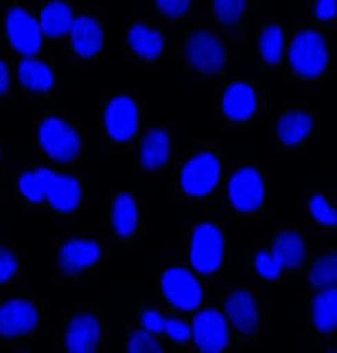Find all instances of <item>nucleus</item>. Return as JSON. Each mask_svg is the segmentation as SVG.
<instances>
[{
  "mask_svg": "<svg viewBox=\"0 0 337 353\" xmlns=\"http://www.w3.org/2000/svg\"><path fill=\"white\" fill-rule=\"evenodd\" d=\"M18 74L23 86L33 91L44 92L53 86L55 79L51 68L38 59L32 57L23 59Z\"/></svg>",
  "mask_w": 337,
  "mask_h": 353,
  "instance_id": "nucleus-19",
  "label": "nucleus"
},
{
  "mask_svg": "<svg viewBox=\"0 0 337 353\" xmlns=\"http://www.w3.org/2000/svg\"><path fill=\"white\" fill-rule=\"evenodd\" d=\"M225 310L230 321L239 331L250 334L257 330L258 310L253 296L248 292H235L225 304Z\"/></svg>",
  "mask_w": 337,
  "mask_h": 353,
  "instance_id": "nucleus-15",
  "label": "nucleus"
},
{
  "mask_svg": "<svg viewBox=\"0 0 337 353\" xmlns=\"http://www.w3.org/2000/svg\"><path fill=\"white\" fill-rule=\"evenodd\" d=\"M163 293L169 302L180 309L198 308L202 292L198 280L184 269H169L162 280Z\"/></svg>",
  "mask_w": 337,
  "mask_h": 353,
  "instance_id": "nucleus-7",
  "label": "nucleus"
},
{
  "mask_svg": "<svg viewBox=\"0 0 337 353\" xmlns=\"http://www.w3.org/2000/svg\"><path fill=\"white\" fill-rule=\"evenodd\" d=\"M220 164L211 154L192 158L182 170V187L191 196H205L219 182Z\"/></svg>",
  "mask_w": 337,
  "mask_h": 353,
  "instance_id": "nucleus-6",
  "label": "nucleus"
},
{
  "mask_svg": "<svg viewBox=\"0 0 337 353\" xmlns=\"http://www.w3.org/2000/svg\"><path fill=\"white\" fill-rule=\"evenodd\" d=\"M260 51L265 62L276 65L283 54V33L277 26H269L260 37Z\"/></svg>",
  "mask_w": 337,
  "mask_h": 353,
  "instance_id": "nucleus-27",
  "label": "nucleus"
},
{
  "mask_svg": "<svg viewBox=\"0 0 337 353\" xmlns=\"http://www.w3.org/2000/svg\"><path fill=\"white\" fill-rule=\"evenodd\" d=\"M164 322L166 318H163L157 310H147L142 316L143 328L149 333H163Z\"/></svg>",
  "mask_w": 337,
  "mask_h": 353,
  "instance_id": "nucleus-35",
  "label": "nucleus"
},
{
  "mask_svg": "<svg viewBox=\"0 0 337 353\" xmlns=\"http://www.w3.org/2000/svg\"><path fill=\"white\" fill-rule=\"evenodd\" d=\"M68 33L71 34L75 51L82 57L94 56L103 46V32L93 18H76Z\"/></svg>",
  "mask_w": 337,
  "mask_h": 353,
  "instance_id": "nucleus-16",
  "label": "nucleus"
},
{
  "mask_svg": "<svg viewBox=\"0 0 337 353\" xmlns=\"http://www.w3.org/2000/svg\"><path fill=\"white\" fill-rule=\"evenodd\" d=\"M17 270V261L15 256L0 248V284H4L15 275Z\"/></svg>",
  "mask_w": 337,
  "mask_h": 353,
  "instance_id": "nucleus-34",
  "label": "nucleus"
},
{
  "mask_svg": "<svg viewBox=\"0 0 337 353\" xmlns=\"http://www.w3.org/2000/svg\"><path fill=\"white\" fill-rule=\"evenodd\" d=\"M312 129V119L303 112L287 114L279 121V138L287 145H296L307 137Z\"/></svg>",
  "mask_w": 337,
  "mask_h": 353,
  "instance_id": "nucleus-24",
  "label": "nucleus"
},
{
  "mask_svg": "<svg viewBox=\"0 0 337 353\" xmlns=\"http://www.w3.org/2000/svg\"><path fill=\"white\" fill-rule=\"evenodd\" d=\"M129 352L132 353H158L162 348L158 342L153 339L152 333L143 330L135 332L129 341Z\"/></svg>",
  "mask_w": 337,
  "mask_h": 353,
  "instance_id": "nucleus-31",
  "label": "nucleus"
},
{
  "mask_svg": "<svg viewBox=\"0 0 337 353\" xmlns=\"http://www.w3.org/2000/svg\"><path fill=\"white\" fill-rule=\"evenodd\" d=\"M187 53L191 63L205 74L220 71L224 63V50L220 41L205 32H200L191 37Z\"/></svg>",
  "mask_w": 337,
  "mask_h": 353,
  "instance_id": "nucleus-11",
  "label": "nucleus"
},
{
  "mask_svg": "<svg viewBox=\"0 0 337 353\" xmlns=\"http://www.w3.org/2000/svg\"><path fill=\"white\" fill-rule=\"evenodd\" d=\"M229 192L231 202L238 210L253 211L263 202V179L257 170L244 168L231 178Z\"/></svg>",
  "mask_w": 337,
  "mask_h": 353,
  "instance_id": "nucleus-9",
  "label": "nucleus"
},
{
  "mask_svg": "<svg viewBox=\"0 0 337 353\" xmlns=\"http://www.w3.org/2000/svg\"><path fill=\"white\" fill-rule=\"evenodd\" d=\"M337 281V256L331 254L316 261L311 270V283L314 287L325 290L330 288H336Z\"/></svg>",
  "mask_w": 337,
  "mask_h": 353,
  "instance_id": "nucleus-26",
  "label": "nucleus"
},
{
  "mask_svg": "<svg viewBox=\"0 0 337 353\" xmlns=\"http://www.w3.org/2000/svg\"><path fill=\"white\" fill-rule=\"evenodd\" d=\"M19 190L30 202H42L44 199V185L39 170L23 174L19 179Z\"/></svg>",
  "mask_w": 337,
  "mask_h": 353,
  "instance_id": "nucleus-28",
  "label": "nucleus"
},
{
  "mask_svg": "<svg viewBox=\"0 0 337 353\" xmlns=\"http://www.w3.org/2000/svg\"><path fill=\"white\" fill-rule=\"evenodd\" d=\"M311 212L316 220L326 226H335L337 216L335 210L321 196H315L311 201Z\"/></svg>",
  "mask_w": 337,
  "mask_h": 353,
  "instance_id": "nucleus-32",
  "label": "nucleus"
},
{
  "mask_svg": "<svg viewBox=\"0 0 337 353\" xmlns=\"http://www.w3.org/2000/svg\"><path fill=\"white\" fill-rule=\"evenodd\" d=\"M337 0H318L316 6V14L321 19H331L336 14Z\"/></svg>",
  "mask_w": 337,
  "mask_h": 353,
  "instance_id": "nucleus-37",
  "label": "nucleus"
},
{
  "mask_svg": "<svg viewBox=\"0 0 337 353\" xmlns=\"http://www.w3.org/2000/svg\"><path fill=\"white\" fill-rule=\"evenodd\" d=\"M256 110V95L253 88L244 83H235L224 95V111L229 118L244 120Z\"/></svg>",
  "mask_w": 337,
  "mask_h": 353,
  "instance_id": "nucleus-17",
  "label": "nucleus"
},
{
  "mask_svg": "<svg viewBox=\"0 0 337 353\" xmlns=\"http://www.w3.org/2000/svg\"><path fill=\"white\" fill-rule=\"evenodd\" d=\"M105 123L113 139H131L138 129L137 105L132 99L125 96L114 99L108 106Z\"/></svg>",
  "mask_w": 337,
  "mask_h": 353,
  "instance_id": "nucleus-12",
  "label": "nucleus"
},
{
  "mask_svg": "<svg viewBox=\"0 0 337 353\" xmlns=\"http://www.w3.org/2000/svg\"><path fill=\"white\" fill-rule=\"evenodd\" d=\"M193 337L201 351L206 353H219L229 343V331L225 318L216 310H204L193 319L191 328Z\"/></svg>",
  "mask_w": 337,
  "mask_h": 353,
  "instance_id": "nucleus-5",
  "label": "nucleus"
},
{
  "mask_svg": "<svg viewBox=\"0 0 337 353\" xmlns=\"http://www.w3.org/2000/svg\"><path fill=\"white\" fill-rule=\"evenodd\" d=\"M169 157V138L163 130H152L142 143V163L146 168L153 170L163 165Z\"/></svg>",
  "mask_w": 337,
  "mask_h": 353,
  "instance_id": "nucleus-20",
  "label": "nucleus"
},
{
  "mask_svg": "<svg viewBox=\"0 0 337 353\" xmlns=\"http://www.w3.org/2000/svg\"><path fill=\"white\" fill-rule=\"evenodd\" d=\"M289 59L297 74L305 77H317L327 65L329 54L322 37L308 30L294 38Z\"/></svg>",
  "mask_w": 337,
  "mask_h": 353,
  "instance_id": "nucleus-1",
  "label": "nucleus"
},
{
  "mask_svg": "<svg viewBox=\"0 0 337 353\" xmlns=\"http://www.w3.org/2000/svg\"><path fill=\"white\" fill-rule=\"evenodd\" d=\"M113 225L120 236H131L138 225V208L134 199L122 194L115 199L113 207Z\"/></svg>",
  "mask_w": 337,
  "mask_h": 353,
  "instance_id": "nucleus-25",
  "label": "nucleus"
},
{
  "mask_svg": "<svg viewBox=\"0 0 337 353\" xmlns=\"http://www.w3.org/2000/svg\"><path fill=\"white\" fill-rule=\"evenodd\" d=\"M167 336L178 342H184L191 339V328L187 324L180 319H171L166 318L164 322V331Z\"/></svg>",
  "mask_w": 337,
  "mask_h": 353,
  "instance_id": "nucleus-33",
  "label": "nucleus"
},
{
  "mask_svg": "<svg viewBox=\"0 0 337 353\" xmlns=\"http://www.w3.org/2000/svg\"><path fill=\"white\" fill-rule=\"evenodd\" d=\"M100 248L88 240H71L59 251V265L67 274H77L95 264Z\"/></svg>",
  "mask_w": 337,
  "mask_h": 353,
  "instance_id": "nucleus-14",
  "label": "nucleus"
},
{
  "mask_svg": "<svg viewBox=\"0 0 337 353\" xmlns=\"http://www.w3.org/2000/svg\"><path fill=\"white\" fill-rule=\"evenodd\" d=\"M129 43L133 51L140 57L152 59L160 56L163 48V38L158 32L146 26H134L129 33Z\"/></svg>",
  "mask_w": 337,
  "mask_h": 353,
  "instance_id": "nucleus-23",
  "label": "nucleus"
},
{
  "mask_svg": "<svg viewBox=\"0 0 337 353\" xmlns=\"http://www.w3.org/2000/svg\"><path fill=\"white\" fill-rule=\"evenodd\" d=\"M38 323L36 308L26 301H10L0 307V336L19 337L33 331Z\"/></svg>",
  "mask_w": 337,
  "mask_h": 353,
  "instance_id": "nucleus-10",
  "label": "nucleus"
},
{
  "mask_svg": "<svg viewBox=\"0 0 337 353\" xmlns=\"http://www.w3.org/2000/svg\"><path fill=\"white\" fill-rule=\"evenodd\" d=\"M314 323L323 333L332 332L337 325V289L321 290L314 302Z\"/></svg>",
  "mask_w": 337,
  "mask_h": 353,
  "instance_id": "nucleus-21",
  "label": "nucleus"
},
{
  "mask_svg": "<svg viewBox=\"0 0 337 353\" xmlns=\"http://www.w3.org/2000/svg\"><path fill=\"white\" fill-rule=\"evenodd\" d=\"M100 339V327L91 316H76L70 324L66 334L68 352H94Z\"/></svg>",
  "mask_w": 337,
  "mask_h": 353,
  "instance_id": "nucleus-13",
  "label": "nucleus"
},
{
  "mask_svg": "<svg viewBox=\"0 0 337 353\" xmlns=\"http://www.w3.org/2000/svg\"><path fill=\"white\" fill-rule=\"evenodd\" d=\"M213 8L221 22L234 24L242 17L245 0H213Z\"/></svg>",
  "mask_w": 337,
  "mask_h": 353,
  "instance_id": "nucleus-29",
  "label": "nucleus"
},
{
  "mask_svg": "<svg viewBox=\"0 0 337 353\" xmlns=\"http://www.w3.org/2000/svg\"><path fill=\"white\" fill-rule=\"evenodd\" d=\"M38 137L44 152L59 162H70L80 152L79 135L61 119H46Z\"/></svg>",
  "mask_w": 337,
  "mask_h": 353,
  "instance_id": "nucleus-2",
  "label": "nucleus"
},
{
  "mask_svg": "<svg viewBox=\"0 0 337 353\" xmlns=\"http://www.w3.org/2000/svg\"><path fill=\"white\" fill-rule=\"evenodd\" d=\"M8 38L15 51L26 57L35 56L42 46L39 23L21 8H13L7 15Z\"/></svg>",
  "mask_w": 337,
  "mask_h": 353,
  "instance_id": "nucleus-3",
  "label": "nucleus"
},
{
  "mask_svg": "<svg viewBox=\"0 0 337 353\" xmlns=\"http://www.w3.org/2000/svg\"><path fill=\"white\" fill-rule=\"evenodd\" d=\"M224 240L220 230L213 225H201L195 230L191 248V261L200 272L209 274L220 266Z\"/></svg>",
  "mask_w": 337,
  "mask_h": 353,
  "instance_id": "nucleus-4",
  "label": "nucleus"
},
{
  "mask_svg": "<svg viewBox=\"0 0 337 353\" xmlns=\"http://www.w3.org/2000/svg\"><path fill=\"white\" fill-rule=\"evenodd\" d=\"M75 18L73 12L65 3L53 1L44 8L39 27L48 37H61L71 30Z\"/></svg>",
  "mask_w": 337,
  "mask_h": 353,
  "instance_id": "nucleus-18",
  "label": "nucleus"
},
{
  "mask_svg": "<svg viewBox=\"0 0 337 353\" xmlns=\"http://www.w3.org/2000/svg\"><path fill=\"white\" fill-rule=\"evenodd\" d=\"M44 179V199L59 212H71L79 206L81 199L80 184L74 176H59L52 170L41 168Z\"/></svg>",
  "mask_w": 337,
  "mask_h": 353,
  "instance_id": "nucleus-8",
  "label": "nucleus"
},
{
  "mask_svg": "<svg viewBox=\"0 0 337 353\" xmlns=\"http://www.w3.org/2000/svg\"><path fill=\"white\" fill-rule=\"evenodd\" d=\"M271 252L279 259L283 268H297L305 256V245L300 236L287 231L276 239Z\"/></svg>",
  "mask_w": 337,
  "mask_h": 353,
  "instance_id": "nucleus-22",
  "label": "nucleus"
},
{
  "mask_svg": "<svg viewBox=\"0 0 337 353\" xmlns=\"http://www.w3.org/2000/svg\"><path fill=\"white\" fill-rule=\"evenodd\" d=\"M157 3L162 12L168 17L184 14L190 6V0H157Z\"/></svg>",
  "mask_w": 337,
  "mask_h": 353,
  "instance_id": "nucleus-36",
  "label": "nucleus"
},
{
  "mask_svg": "<svg viewBox=\"0 0 337 353\" xmlns=\"http://www.w3.org/2000/svg\"><path fill=\"white\" fill-rule=\"evenodd\" d=\"M256 266L259 274L267 279H276L285 269L279 259L273 252H260L256 259Z\"/></svg>",
  "mask_w": 337,
  "mask_h": 353,
  "instance_id": "nucleus-30",
  "label": "nucleus"
},
{
  "mask_svg": "<svg viewBox=\"0 0 337 353\" xmlns=\"http://www.w3.org/2000/svg\"><path fill=\"white\" fill-rule=\"evenodd\" d=\"M9 86V74L6 63L0 59V95H3Z\"/></svg>",
  "mask_w": 337,
  "mask_h": 353,
  "instance_id": "nucleus-38",
  "label": "nucleus"
}]
</instances>
